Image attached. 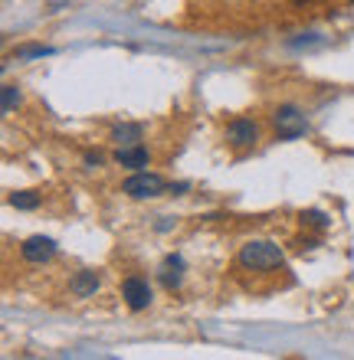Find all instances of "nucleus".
Instances as JSON below:
<instances>
[{"mask_svg": "<svg viewBox=\"0 0 354 360\" xmlns=\"http://www.w3.org/2000/svg\"><path fill=\"white\" fill-rule=\"evenodd\" d=\"M286 262L282 259V249L276 243H266V239H253L239 249V266L243 269H256V272H266V269H279Z\"/></svg>", "mask_w": 354, "mask_h": 360, "instance_id": "f257e3e1", "label": "nucleus"}, {"mask_svg": "<svg viewBox=\"0 0 354 360\" xmlns=\"http://www.w3.org/2000/svg\"><path fill=\"white\" fill-rule=\"evenodd\" d=\"M164 190H167L164 177H158V174H148V171L132 174V177L122 184V193H128L132 200H154V197H161Z\"/></svg>", "mask_w": 354, "mask_h": 360, "instance_id": "f03ea898", "label": "nucleus"}, {"mask_svg": "<svg viewBox=\"0 0 354 360\" xmlns=\"http://www.w3.org/2000/svg\"><path fill=\"white\" fill-rule=\"evenodd\" d=\"M272 124H276L279 138H286V141H296V138H302L308 131L305 115L298 112L296 105H279L276 112H272Z\"/></svg>", "mask_w": 354, "mask_h": 360, "instance_id": "7ed1b4c3", "label": "nucleus"}, {"mask_svg": "<svg viewBox=\"0 0 354 360\" xmlns=\"http://www.w3.org/2000/svg\"><path fill=\"white\" fill-rule=\"evenodd\" d=\"M122 298L132 311H144L151 304V285L144 282V278H138V275H132V278L122 282Z\"/></svg>", "mask_w": 354, "mask_h": 360, "instance_id": "20e7f679", "label": "nucleus"}, {"mask_svg": "<svg viewBox=\"0 0 354 360\" xmlns=\"http://www.w3.org/2000/svg\"><path fill=\"white\" fill-rule=\"evenodd\" d=\"M256 122L253 118H233L230 124H227V141L233 144V148H249V144L256 141Z\"/></svg>", "mask_w": 354, "mask_h": 360, "instance_id": "39448f33", "label": "nucleus"}, {"mask_svg": "<svg viewBox=\"0 0 354 360\" xmlns=\"http://www.w3.org/2000/svg\"><path fill=\"white\" fill-rule=\"evenodd\" d=\"M20 256L27 259V262H37V266L39 262H49V259L56 256V243L46 239V236H33L20 246Z\"/></svg>", "mask_w": 354, "mask_h": 360, "instance_id": "423d86ee", "label": "nucleus"}, {"mask_svg": "<svg viewBox=\"0 0 354 360\" xmlns=\"http://www.w3.org/2000/svg\"><path fill=\"white\" fill-rule=\"evenodd\" d=\"M115 161L122 164V167H134V171H141V167H148L151 154H148V148H141V144H122V148L115 151Z\"/></svg>", "mask_w": 354, "mask_h": 360, "instance_id": "0eeeda50", "label": "nucleus"}, {"mask_svg": "<svg viewBox=\"0 0 354 360\" xmlns=\"http://www.w3.org/2000/svg\"><path fill=\"white\" fill-rule=\"evenodd\" d=\"M184 278V259L181 256H167L161 266V285L164 288H177Z\"/></svg>", "mask_w": 354, "mask_h": 360, "instance_id": "6e6552de", "label": "nucleus"}, {"mask_svg": "<svg viewBox=\"0 0 354 360\" xmlns=\"http://www.w3.org/2000/svg\"><path fill=\"white\" fill-rule=\"evenodd\" d=\"M69 288H72V295H79V298H89V295L99 292V275L96 272H79Z\"/></svg>", "mask_w": 354, "mask_h": 360, "instance_id": "1a4fd4ad", "label": "nucleus"}, {"mask_svg": "<svg viewBox=\"0 0 354 360\" xmlns=\"http://www.w3.org/2000/svg\"><path fill=\"white\" fill-rule=\"evenodd\" d=\"M112 141H118V148L122 144H138L141 141V124H118L112 131Z\"/></svg>", "mask_w": 354, "mask_h": 360, "instance_id": "9d476101", "label": "nucleus"}, {"mask_svg": "<svg viewBox=\"0 0 354 360\" xmlns=\"http://www.w3.org/2000/svg\"><path fill=\"white\" fill-rule=\"evenodd\" d=\"M10 207L17 210H37L39 207V197L33 190H20V193H10Z\"/></svg>", "mask_w": 354, "mask_h": 360, "instance_id": "9b49d317", "label": "nucleus"}, {"mask_svg": "<svg viewBox=\"0 0 354 360\" xmlns=\"http://www.w3.org/2000/svg\"><path fill=\"white\" fill-rule=\"evenodd\" d=\"M20 105V89L17 86H4V115H10Z\"/></svg>", "mask_w": 354, "mask_h": 360, "instance_id": "f8f14e48", "label": "nucleus"}, {"mask_svg": "<svg viewBox=\"0 0 354 360\" xmlns=\"http://www.w3.org/2000/svg\"><path fill=\"white\" fill-rule=\"evenodd\" d=\"M49 53H53L49 46H20L17 59H39V56H49Z\"/></svg>", "mask_w": 354, "mask_h": 360, "instance_id": "ddd939ff", "label": "nucleus"}, {"mask_svg": "<svg viewBox=\"0 0 354 360\" xmlns=\"http://www.w3.org/2000/svg\"><path fill=\"white\" fill-rule=\"evenodd\" d=\"M302 223H308V226H328L325 213H318V210H308V213H302Z\"/></svg>", "mask_w": 354, "mask_h": 360, "instance_id": "4468645a", "label": "nucleus"}, {"mask_svg": "<svg viewBox=\"0 0 354 360\" xmlns=\"http://www.w3.org/2000/svg\"><path fill=\"white\" fill-rule=\"evenodd\" d=\"M86 164H89V167H99V164H102V154H92V151H89L86 154Z\"/></svg>", "mask_w": 354, "mask_h": 360, "instance_id": "2eb2a0df", "label": "nucleus"}]
</instances>
